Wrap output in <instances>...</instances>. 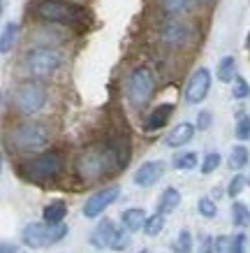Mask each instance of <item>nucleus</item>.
I'll return each mask as SVG.
<instances>
[{
	"mask_svg": "<svg viewBox=\"0 0 250 253\" xmlns=\"http://www.w3.org/2000/svg\"><path fill=\"white\" fill-rule=\"evenodd\" d=\"M158 2L167 14H181V12H185L190 5L188 0H158Z\"/></svg>",
	"mask_w": 250,
	"mask_h": 253,
	"instance_id": "nucleus-23",
	"label": "nucleus"
},
{
	"mask_svg": "<svg viewBox=\"0 0 250 253\" xmlns=\"http://www.w3.org/2000/svg\"><path fill=\"white\" fill-rule=\"evenodd\" d=\"M37 19L46 23H81L86 21V7L74 5V2H65V0H42L35 7Z\"/></svg>",
	"mask_w": 250,
	"mask_h": 253,
	"instance_id": "nucleus-4",
	"label": "nucleus"
},
{
	"mask_svg": "<svg viewBox=\"0 0 250 253\" xmlns=\"http://www.w3.org/2000/svg\"><path fill=\"white\" fill-rule=\"evenodd\" d=\"M227 163H229V168L232 169L246 168V165H248V149H246L243 144L234 146V149H232V154H229V158H227Z\"/></svg>",
	"mask_w": 250,
	"mask_h": 253,
	"instance_id": "nucleus-21",
	"label": "nucleus"
},
{
	"mask_svg": "<svg viewBox=\"0 0 250 253\" xmlns=\"http://www.w3.org/2000/svg\"><path fill=\"white\" fill-rule=\"evenodd\" d=\"M118 169H123V163L114 139L88 146L76 158V174L81 181H88V184L102 181L105 176H111Z\"/></svg>",
	"mask_w": 250,
	"mask_h": 253,
	"instance_id": "nucleus-1",
	"label": "nucleus"
},
{
	"mask_svg": "<svg viewBox=\"0 0 250 253\" xmlns=\"http://www.w3.org/2000/svg\"><path fill=\"white\" fill-rule=\"evenodd\" d=\"M179 205H181V193L176 191V188H165L162 195H160V200H158V211L172 214Z\"/></svg>",
	"mask_w": 250,
	"mask_h": 253,
	"instance_id": "nucleus-17",
	"label": "nucleus"
},
{
	"mask_svg": "<svg viewBox=\"0 0 250 253\" xmlns=\"http://www.w3.org/2000/svg\"><path fill=\"white\" fill-rule=\"evenodd\" d=\"M128 228L123 225L121 230L116 232V237H114V244H111V249H116V251H121V249H125L128 246V242H130V237H128Z\"/></svg>",
	"mask_w": 250,
	"mask_h": 253,
	"instance_id": "nucleus-32",
	"label": "nucleus"
},
{
	"mask_svg": "<svg viewBox=\"0 0 250 253\" xmlns=\"http://www.w3.org/2000/svg\"><path fill=\"white\" fill-rule=\"evenodd\" d=\"M234 132H236V137L243 139V142H246V139H250V119H248V116H241V119H239Z\"/></svg>",
	"mask_w": 250,
	"mask_h": 253,
	"instance_id": "nucleus-31",
	"label": "nucleus"
},
{
	"mask_svg": "<svg viewBox=\"0 0 250 253\" xmlns=\"http://www.w3.org/2000/svg\"><path fill=\"white\" fill-rule=\"evenodd\" d=\"M246 184H248V176L234 174V179H232V181H229V186H227V195H229V198H236V195H241V191L246 188Z\"/></svg>",
	"mask_w": 250,
	"mask_h": 253,
	"instance_id": "nucleus-28",
	"label": "nucleus"
},
{
	"mask_svg": "<svg viewBox=\"0 0 250 253\" xmlns=\"http://www.w3.org/2000/svg\"><path fill=\"white\" fill-rule=\"evenodd\" d=\"M220 82H234V75H236V63L232 56H225L222 61L218 63V70H215Z\"/></svg>",
	"mask_w": 250,
	"mask_h": 253,
	"instance_id": "nucleus-20",
	"label": "nucleus"
},
{
	"mask_svg": "<svg viewBox=\"0 0 250 253\" xmlns=\"http://www.w3.org/2000/svg\"><path fill=\"white\" fill-rule=\"evenodd\" d=\"M174 168L176 169H195L197 168V154L188 151V154L174 156Z\"/></svg>",
	"mask_w": 250,
	"mask_h": 253,
	"instance_id": "nucleus-22",
	"label": "nucleus"
},
{
	"mask_svg": "<svg viewBox=\"0 0 250 253\" xmlns=\"http://www.w3.org/2000/svg\"><path fill=\"white\" fill-rule=\"evenodd\" d=\"M209 88H211V72L206 68H197L188 79V86H185V102L188 105H197L209 95Z\"/></svg>",
	"mask_w": 250,
	"mask_h": 253,
	"instance_id": "nucleus-11",
	"label": "nucleus"
},
{
	"mask_svg": "<svg viewBox=\"0 0 250 253\" xmlns=\"http://www.w3.org/2000/svg\"><path fill=\"white\" fill-rule=\"evenodd\" d=\"M9 142H12V146L16 151H39V149L49 146L51 132H49V128L44 123L23 121L9 130Z\"/></svg>",
	"mask_w": 250,
	"mask_h": 253,
	"instance_id": "nucleus-2",
	"label": "nucleus"
},
{
	"mask_svg": "<svg viewBox=\"0 0 250 253\" xmlns=\"http://www.w3.org/2000/svg\"><path fill=\"white\" fill-rule=\"evenodd\" d=\"M232 95L236 100H246L250 95V86L243 77H234V86H232Z\"/></svg>",
	"mask_w": 250,
	"mask_h": 253,
	"instance_id": "nucleus-29",
	"label": "nucleus"
},
{
	"mask_svg": "<svg viewBox=\"0 0 250 253\" xmlns=\"http://www.w3.org/2000/svg\"><path fill=\"white\" fill-rule=\"evenodd\" d=\"M116 232H118V228L114 225V221L102 218V221L98 223V228H95L93 235H91V244L95 246V249H107V246L114 244Z\"/></svg>",
	"mask_w": 250,
	"mask_h": 253,
	"instance_id": "nucleus-13",
	"label": "nucleus"
},
{
	"mask_svg": "<svg viewBox=\"0 0 250 253\" xmlns=\"http://www.w3.org/2000/svg\"><path fill=\"white\" fill-rule=\"evenodd\" d=\"M197 211L204 216V218H213V216L218 214V205H215L211 198H202L197 202Z\"/></svg>",
	"mask_w": 250,
	"mask_h": 253,
	"instance_id": "nucleus-27",
	"label": "nucleus"
},
{
	"mask_svg": "<svg viewBox=\"0 0 250 253\" xmlns=\"http://www.w3.org/2000/svg\"><path fill=\"white\" fill-rule=\"evenodd\" d=\"M61 169H63L61 154L49 151V154H39L35 158H31L28 163H23L21 174H23V179H28L33 184L44 186V184H51L53 179L61 174Z\"/></svg>",
	"mask_w": 250,
	"mask_h": 253,
	"instance_id": "nucleus-3",
	"label": "nucleus"
},
{
	"mask_svg": "<svg viewBox=\"0 0 250 253\" xmlns=\"http://www.w3.org/2000/svg\"><path fill=\"white\" fill-rule=\"evenodd\" d=\"M65 235H68V225L44 221V223H31V225H26L21 232V239L26 246L42 249V246H51L56 242H61Z\"/></svg>",
	"mask_w": 250,
	"mask_h": 253,
	"instance_id": "nucleus-7",
	"label": "nucleus"
},
{
	"mask_svg": "<svg viewBox=\"0 0 250 253\" xmlns=\"http://www.w3.org/2000/svg\"><path fill=\"white\" fill-rule=\"evenodd\" d=\"M165 174V163L162 161H146L142 168L135 172L132 181H135L139 188H148L155 181H160V176Z\"/></svg>",
	"mask_w": 250,
	"mask_h": 253,
	"instance_id": "nucleus-12",
	"label": "nucleus"
},
{
	"mask_svg": "<svg viewBox=\"0 0 250 253\" xmlns=\"http://www.w3.org/2000/svg\"><path fill=\"white\" fill-rule=\"evenodd\" d=\"M195 2H209V0H195Z\"/></svg>",
	"mask_w": 250,
	"mask_h": 253,
	"instance_id": "nucleus-38",
	"label": "nucleus"
},
{
	"mask_svg": "<svg viewBox=\"0 0 250 253\" xmlns=\"http://www.w3.org/2000/svg\"><path fill=\"white\" fill-rule=\"evenodd\" d=\"M23 68L31 77L44 79L56 75V70L61 68V54L51 49V46H35V49H28L23 54Z\"/></svg>",
	"mask_w": 250,
	"mask_h": 253,
	"instance_id": "nucleus-6",
	"label": "nucleus"
},
{
	"mask_svg": "<svg viewBox=\"0 0 250 253\" xmlns=\"http://www.w3.org/2000/svg\"><path fill=\"white\" fill-rule=\"evenodd\" d=\"M172 112H174V105H172V102H162V105H158V107L153 109V112H148V116H146L144 130L146 132L160 130L162 126H167V121H169Z\"/></svg>",
	"mask_w": 250,
	"mask_h": 253,
	"instance_id": "nucleus-14",
	"label": "nucleus"
},
{
	"mask_svg": "<svg viewBox=\"0 0 250 253\" xmlns=\"http://www.w3.org/2000/svg\"><path fill=\"white\" fill-rule=\"evenodd\" d=\"M246 46L250 49V31H248V35H246Z\"/></svg>",
	"mask_w": 250,
	"mask_h": 253,
	"instance_id": "nucleus-37",
	"label": "nucleus"
},
{
	"mask_svg": "<svg viewBox=\"0 0 250 253\" xmlns=\"http://www.w3.org/2000/svg\"><path fill=\"white\" fill-rule=\"evenodd\" d=\"M160 42L172 49H183L192 42V26L183 19H169L160 28Z\"/></svg>",
	"mask_w": 250,
	"mask_h": 253,
	"instance_id": "nucleus-9",
	"label": "nucleus"
},
{
	"mask_svg": "<svg viewBox=\"0 0 250 253\" xmlns=\"http://www.w3.org/2000/svg\"><path fill=\"white\" fill-rule=\"evenodd\" d=\"M248 221H250V214H248Z\"/></svg>",
	"mask_w": 250,
	"mask_h": 253,
	"instance_id": "nucleus-40",
	"label": "nucleus"
},
{
	"mask_svg": "<svg viewBox=\"0 0 250 253\" xmlns=\"http://www.w3.org/2000/svg\"><path fill=\"white\" fill-rule=\"evenodd\" d=\"M118 195H121V188H118V186H105V188H100L98 193H93L91 198L86 200L83 216H86V218L100 216L109 205H114L116 200H118Z\"/></svg>",
	"mask_w": 250,
	"mask_h": 253,
	"instance_id": "nucleus-10",
	"label": "nucleus"
},
{
	"mask_svg": "<svg viewBox=\"0 0 250 253\" xmlns=\"http://www.w3.org/2000/svg\"><path fill=\"white\" fill-rule=\"evenodd\" d=\"M123 225L128 228L130 232H137V230H142L146 225V221H148V216H146L144 209H139V207H130L123 211Z\"/></svg>",
	"mask_w": 250,
	"mask_h": 253,
	"instance_id": "nucleus-16",
	"label": "nucleus"
},
{
	"mask_svg": "<svg viewBox=\"0 0 250 253\" xmlns=\"http://www.w3.org/2000/svg\"><path fill=\"white\" fill-rule=\"evenodd\" d=\"M195 130H197V126H195V123L181 121V123H176L174 128L169 130V135H167L165 142L169 146H183V144H188L190 139L195 137Z\"/></svg>",
	"mask_w": 250,
	"mask_h": 253,
	"instance_id": "nucleus-15",
	"label": "nucleus"
},
{
	"mask_svg": "<svg viewBox=\"0 0 250 253\" xmlns=\"http://www.w3.org/2000/svg\"><path fill=\"white\" fill-rule=\"evenodd\" d=\"M248 184H250V172H248Z\"/></svg>",
	"mask_w": 250,
	"mask_h": 253,
	"instance_id": "nucleus-39",
	"label": "nucleus"
},
{
	"mask_svg": "<svg viewBox=\"0 0 250 253\" xmlns=\"http://www.w3.org/2000/svg\"><path fill=\"white\" fill-rule=\"evenodd\" d=\"M232 244H234V237L220 235V237L215 239V251H220V253H232Z\"/></svg>",
	"mask_w": 250,
	"mask_h": 253,
	"instance_id": "nucleus-33",
	"label": "nucleus"
},
{
	"mask_svg": "<svg viewBox=\"0 0 250 253\" xmlns=\"http://www.w3.org/2000/svg\"><path fill=\"white\" fill-rule=\"evenodd\" d=\"M42 216H44V221H49V223H63V218L68 216V205H65L63 200H53V202H49L44 207Z\"/></svg>",
	"mask_w": 250,
	"mask_h": 253,
	"instance_id": "nucleus-18",
	"label": "nucleus"
},
{
	"mask_svg": "<svg viewBox=\"0 0 250 253\" xmlns=\"http://www.w3.org/2000/svg\"><path fill=\"white\" fill-rule=\"evenodd\" d=\"M174 251H181V253H188L192 249V235L188 230H181L179 232V237H176V244L172 246Z\"/></svg>",
	"mask_w": 250,
	"mask_h": 253,
	"instance_id": "nucleus-30",
	"label": "nucleus"
},
{
	"mask_svg": "<svg viewBox=\"0 0 250 253\" xmlns=\"http://www.w3.org/2000/svg\"><path fill=\"white\" fill-rule=\"evenodd\" d=\"M125 93H128L130 105L135 109H144L155 95V77L148 68H135L130 72L128 84H125Z\"/></svg>",
	"mask_w": 250,
	"mask_h": 253,
	"instance_id": "nucleus-5",
	"label": "nucleus"
},
{
	"mask_svg": "<svg viewBox=\"0 0 250 253\" xmlns=\"http://www.w3.org/2000/svg\"><path fill=\"white\" fill-rule=\"evenodd\" d=\"M46 105V88L39 82H23L14 88V107L19 114L33 116Z\"/></svg>",
	"mask_w": 250,
	"mask_h": 253,
	"instance_id": "nucleus-8",
	"label": "nucleus"
},
{
	"mask_svg": "<svg viewBox=\"0 0 250 253\" xmlns=\"http://www.w3.org/2000/svg\"><path fill=\"white\" fill-rule=\"evenodd\" d=\"M248 209H246V205L243 202H234L232 205V221H234V225H246L248 221Z\"/></svg>",
	"mask_w": 250,
	"mask_h": 253,
	"instance_id": "nucleus-26",
	"label": "nucleus"
},
{
	"mask_svg": "<svg viewBox=\"0 0 250 253\" xmlns=\"http://www.w3.org/2000/svg\"><path fill=\"white\" fill-rule=\"evenodd\" d=\"M0 251H2V253H9V251L14 253V251H16V246H14V244H12V246H9V244H2V246H0Z\"/></svg>",
	"mask_w": 250,
	"mask_h": 253,
	"instance_id": "nucleus-36",
	"label": "nucleus"
},
{
	"mask_svg": "<svg viewBox=\"0 0 250 253\" xmlns=\"http://www.w3.org/2000/svg\"><path fill=\"white\" fill-rule=\"evenodd\" d=\"M209 126H211V112H199L197 130H209Z\"/></svg>",
	"mask_w": 250,
	"mask_h": 253,
	"instance_id": "nucleus-34",
	"label": "nucleus"
},
{
	"mask_svg": "<svg viewBox=\"0 0 250 253\" xmlns=\"http://www.w3.org/2000/svg\"><path fill=\"white\" fill-rule=\"evenodd\" d=\"M243 249H246V235L239 232V235L234 237V244H232V253H241Z\"/></svg>",
	"mask_w": 250,
	"mask_h": 253,
	"instance_id": "nucleus-35",
	"label": "nucleus"
},
{
	"mask_svg": "<svg viewBox=\"0 0 250 253\" xmlns=\"http://www.w3.org/2000/svg\"><path fill=\"white\" fill-rule=\"evenodd\" d=\"M220 161H222V156L218 154V151H211V154L204 156V161H202V174H211V172H215V169L220 168Z\"/></svg>",
	"mask_w": 250,
	"mask_h": 253,
	"instance_id": "nucleus-24",
	"label": "nucleus"
},
{
	"mask_svg": "<svg viewBox=\"0 0 250 253\" xmlns=\"http://www.w3.org/2000/svg\"><path fill=\"white\" fill-rule=\"evenodd\" d=\"M16 35H19V26L16 23H7L5 28H2V38H0V51L2 54H9L12 51V46L16 42Z\"/></svg>",
	"mask_w": 250,
	"mask_h": 253,
	"instance_id": "nucleus-19",
	"label": "nucleus"
},
{
	"mask_svg": "<svg viewBox=\"0 0 250 253\" xmlns=\"http://www.w3.org/2000/svg\"><path fill=\"white\" fill-rule=\"evenodd\" d=\"M162 211H158V214H153V216H148V221H146V225H144V232L146 235H151V237H155L160 230H162V225H165V218H162Z\"/></svg>",
	"mask_w": 250,
	"mask_h": 253,
	"instance_id": "nucleus-25",
	"label": "nucleus"
}]
</instances>
